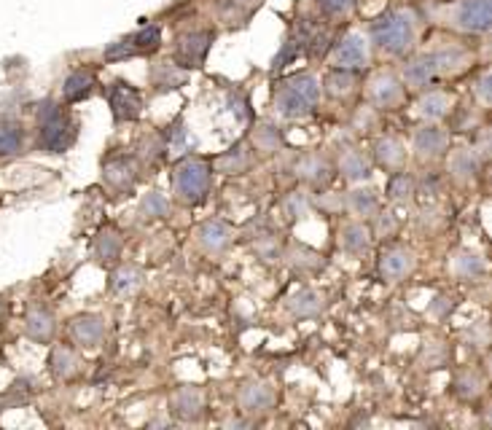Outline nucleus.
<instances>
[{
	"mask_svg": "<svg viewBox=\"0 0 492 430\" xmlns=\"http://www.w3.org/2000/svg\"><path fill=\"white\" fill-rule=\"evenodd\" d=\"M78 135V124L62 110L57 108L52 100L41 105L38 110V145L46 154H62L68 151Z\"/></svg>",
	"mask_w": 492,
	"mask_h": 430,
	"instance_id": "f257e3e1",
	"label": "nucleus"
},
{
	"mask_svg": "<svg viewBox=\"0 0 492 430\" xmlns=\"http://www.w3.org/2000/svg\"><path fill=\"white\" fill-rule=\"evenodd\" d=\"M320 97V81L315 76H296L291 81H285L277 92V110L288 119H299L304 113H310L315 108Z\"/></svg>",
	"mask_w": 492,
	"mask_h": 430,
	"instance_id": "f03ea898",
	"label": "nucleus"
},
{
	"mask_svg": "<svg viewBox=\"0 0 492 430\" xmlns=\"http://www.w3.org/2000/svg\"><path fill=\"white\" fill-rule=\"evenodd\" d=\"M210 164L202 159H186L180 162L175 170V194L180 202L186 205H196L208 196L210 191Z\"/></svg>",
	"mask_w": 492,
	"mask_h": 430,
	"instance_id": "7ed1b4c3",
	"label": "nucleus"
},
{
	"mask_svg": "<svg viewBox=\"0 0 492 430\" xmlns=\"http://www.w3.org/2000/svg\"><path fill=\"white\" fill-rule=\"evenodd\" d=\"M371 38L379 49H385L390 54H401L412 43V22L406 19V14L390 11V14H385L371 24Z\"/></svg>",
	"mask_w": 492,
	"mask_h": 430,
	"instance_id": "20e7f679",
	"label": "nucleus"
},
{
	"mask_svg": "<svg viewBox=\"0 0 492 430\" xmlns=\"http://www.w3.org/2000/svg\"><path fill=\"white\" fill-rule=\"evenodd\" d=\"M212 46V33H191L178 41L175 62L180 68H202L205 57Z\"/></svg>",
	"mask_w": 492,
	"mask_h": 430,
	"instance_id": "39448f33",
	"label": "nucleus"
},
{
	"mask_svg": "<svg viewBox=\"0 0 492 430\" xmlns=\"http://www.w3.org/2000/svg\"><path fill=\"white\" fill-rule=\"evenodd\" d=\"M460 52H441V54H430V57H420V59H414L409 68H406V81L414 86H425L430 84L436 76H439L441 70H447L452 65V57Z\"/></svg>",
	"mask_w": 492,
	"mask_h": 430,
	"instance_id": "423d86ee",
	"label": "nucleus"
},
{
	"mask_svg": "<svg viewBox=\"0 0 492 430\" xmlns=\"http://www.w3.org/2000/svg\"><path fill=\"white\" fill-rule=\"evenodd\" d=\"M108 100H110V110H113L116 121H135L140 116L143 100L138 89H132L129 84H122V81L113 84L108 92Z\"/></svg>",
	"mask_w": 492,
	"mask_h": 430,
	"instance_id": "0eeeda50",
	"label": "nucleus"
},
{
	"mask_svg": "<svg viewBox=\"0 0 492 430\" xmlns=\"http://www.w3.org/2000/svg\"><path fill=\"white\" fill-rule=\"evenodd\" d=\"M369 59V52H366V38L361 33H350L345 35L334 49V62L336 68L342 70H355L361 65H366Z\"/></svg>",
	"mask_w": 492,
	"mask_h": 430,
	"instance_id": "6e6552de",
	"label": "nucleus"
},
{
	"mask_svg": "<svg viewBox=\"0 0 492 430\" xmlns=\"http://www.w3.org/2000/svg\"><path fill=\"white\" fill-rule=\"evenodd\" d=\"M457 22L471 33H487L492 24L490 0H463L457 8Z\"/></svg>",
	"mask_w": 492,
	"mask_h": 430,
	"instance_id": "1a4fd4ad",
	"label": "nucleus"
},
{
	"mask_svg": "<svg viewBox=\"0 0 492 430\" xmlns=\"http://www.w3.org/2000/svg\"><path fill=\"white\" fill-rule=\"evenodd\" d=\"M71 336L81 347H97L106 336V323L97 315H78L71 323Z\"/></svg>",
	"mask_w": 492,
	"mask_h": 430,
	"instance_id": "9d476101",
	"label": "nucleus"
},
{
	"mask_svg": "<svg viewBox=\"0 0 492 430\" xmlns=\"http://www.w3.org/2000/svg\"><path fill=\"white\" fill-rule=\"evenodd\" d=\"M414 269V256L404 250V248H396V250H387L382 261H379V275L396 282V280H404L409 272Z\"/></svg>",
	"mask_w": 492,
	"mask_h": 430,
	"instance_id": "9b49d317",
	"label": "nucleus"
},
{
	"mask_svg": "<svg viewBox=\"0 0 492 430\" xmlns=\"http://www.w3.org/2000/svg\"><path fill=\"white\" fill-rule=\"evenodd\" d=\"M414 151L420 159H436L447 151V135L436 127H425L414 135Z\"/></svg>",
	"mask_w": 492,
	"mask_h": 430,
	"instance_id": "f8f14e48",
	"label": "nucleus"
},
{
	"mask_svg": "<svg viewBox=\"0 0 492 430\" xmlns=\"http://www.w3.org/2000/svg\"><path fill=\"white\" fill-rule=\"evenodd\" d=\"M401 94H404V89H401V84L393 76H382L371 86V100H374L377 108H393V105H398L401 103Z\"/></svg>",
	"mask_w": 492,
	"mask_h": 430,
	"instance_id": "ddd939ff",
	"label": "nucleus"
},
{
	"mask_svg": "<svg viewBox=\"0 0 492 430\" xmlns=\"http://www.w3.org/2000/svg\"><path fill=\"white\" fill-rule=\"evenodd\" d=\"M94 86V73L92 70H75L65 78V86H62V94L68 103H81L87 100L89 92Z\"/></svg>",
	"mask_w": 492,
	"mask_h": 430,
	"instance_id": "4468645a",
	"label": "nucleus"
},
{
	"mask_svg": "<svg viewBox=\"0 0 492 430\" xmlns=\"http://www.w3.org/2000/svg\"><path fill=\"white\" fill-rule=\"evenodd\" d=\"M103 175H106L108 183L119 191L132 189V183H135V167H132V162H126V159H113V162H108Z\"/></svg>",
	"mask_w": 492,
	"mask_h": 430,
	"instance_id": "2eb2a0df",
	"label": "nucleus"
},
{
	"mask_svg": "<svg viewBox=\"0 0 492 430\" xmlns=\"http://www.w3.org/2000/svg\"><path fill=\"white\" fill-rule=\"evenodd\" d=\"M243 406H245L247 412H266L272 403H275V393H272V387L269 385H247L245 390H243Z\"/></svg>",
	"mask_w": 492,
	"mask_h": 430,
	"instance_id": "dca6fc26",
	"label": "nucleus"
},
{
	"mask_svg": "<svg viewBox=\"0 0 492 430\" xmlns=\"http://www.w3.org/2000/svg\"><path fill=\"white\" fill-rule=\"evenodd\" d=\"M24 145V129L17 121H0V156H14Z\"/></svg>",
	"mask_w": 492,
	"mask_h": 430,
	"instance_id": "f3484780",
	"label": "nucleus"
},
{
	"mask_svg": "<svg viewBox=\"0 0 492 430\" xmlns=\"http://www.w3.org/2000/svg\"><path fill=\"white\" fill-rule=\"evenodd\" d=\"M27 334L36 339V342H49L54 334V317L46 307H36V310L27 315Z\"/></svg>",
	"mask_w": 492,
	"mask_h": 430,
	"instance_id": "a211bd4d",
	"label": "nucleus"
},
{
	"mask_svg": "<svg viewBox=\"0 0 492 430\" xmlns=\"http://www.w3.org/2000/svg\"><path fill=\"white\" fill-rule=\"evenodd\" d=\"M229 237H231V231H229V226L221 224V221H208V224L199 229V240H202V245H205L208 250H212V253H221L229 245Z\"/></svg>",
	"mask_w": 492,
	"mask_h": 430,
	"instance_id": "6ab92c4d",
	"label": "nucleus"
},
{
	"mask_svg": "<svg viewBox=\"0 0 492 430\" xmlns=\"http://www.w3.org/2000/svg\"><path fill=\"white\" fill-rule=\"evenodd\" d=\"M173 409H175L178 417L183 420H194L199 417V409H202V396L199 390H191V387H183L173 396Z\"/></svg>",
	"mask_w": 492,
	"mask_h": 430,
	"instance_id": "aec40b11",
	"label": "nucleus"
},
{
	"mask_svg": "<svg viewBox=\"0 0 492 430\" xmlns=\"http://www.w3.org/2000/svg\"><path fill=\"white\" fill-rule=\"evenodd\" d=\"M342 245H345V250H350L355 256H361V253H366L371 248V234L366 226L361 224H350L345 231H342Z\"/></svg>",
	"mask_w": 492,
	"mask_h": 430,
	"instance_id": "412c9836",
	"label": "nucleus"
},
{
	"mask_svg": "<svg viewBox=\"0 0 492 430\" xmlns=\"http://www.w3.org/2000/svg\"><path fill=\"white\" fill-rule=\"evenodd\" d=\"M291 310L296 312L299 317H312V315H317V312L323 310V296L317 291L304 288V291H299L291 299Z\"/></svg>",
	"mask_w": 492,
	"mask_h": 430,
	"instance_id": "4be33fe9",
	"label": "nucleus"
},
{
	"mask_svg": "<svg viewBox=\"0 0 492 430\" xmlns=\"http://www.w3.org/2000/svg\"><path fill=\"white\" fill-rule=\"evenodd\" d=\"M374 151H377V162H379L382 167H387V170H390V167H398V164L404 162V156H406L404 154V145H401V143H398L396 138L379 140Z\"/></svg>",
	"mask_w": 492,
	"mask_h": 430,
	"instance_id": "5701e85b",
	"label": "nucleus"
},
{
	"mask_svg": "<svg viewBox=\"0 0 492 430\" xmlns=\"http://www.w3.org/2000/svg\"><path fill=\"white\" fill-rule=\"evenodd\" d=\"M342 172H345V178H350V180H366L371 175V167H369V162L363 159V154H358V151H345V156H342Z\"/></svg>",
	"mask_w": 492,
	"mask_h": 430,
	"instance_id": "b1692460",
	"label": "nucleus"
},
{
	"mask_svg": "<svg viewBox=\"0 0 492 430\" xmlns=\"http://www.w3.org/2000/svg\"><path fill=\"white\" fill-rule=\"evenodd\" d=\"M143 282V272L138 269V266H122L116 275H113V291L122 293V296H126V293L138 291Z\"/></svg>",
	"mask_w": 492,
	"mask_h": 430,
	"instance_id": "393cba45",
	"label": "nucleus"
},
{
	"mask_svg": "<svg viewBox=\"0 0 492 430\" xmlns=\"http://www.w3.org/2000/svg\"><path fill=\"white\" fill-rule=\"evenodd\" d=\"M52 371L57 377H71L73 371H75V366H78V358H75V352H73L71 347H54L52 352Z\"/></svg>",
	"mask_w": 492,
	"mask_h": 430,
	"instance_id": "a878e982",
	"label": "nucleus"
},
{
	"mask_svg": "<svg viewBox=\"0 0 492 430\" xmlns=\"http://www.w3.org/2000/svg\"><path fill=\"white\" fill-rule=\"evenodd\" d=\"M94 253H97V258H100L103 264H113V261L119 258V253H122V240H119L113 231H103V234L97 237Z\"/></svg>",
	"mask_w": 492,
	"mask_h": 430,
	"instance_id": "bb28decb",
	"label": "nucleus"
},
{
	"mask_svg": "<svg viewBox=\"0 0 492 430\" xmlns=\"http://www.w3.org/2000/svg\"><path fill=\"white\" fill-rule=\"evenodd\" d=\"M129 41L135 46V54L154 52V49H159V43H161V30H159L157 24H151V27H143L135 35H129Z\"/></svg>",
	"mask_w": 492,
	"mask_h": 430,
	"instance_id": "cd10ccee",
	"label": "nucleus"
},
{
	"mask_svg": "<svg viewBox=\"0 0 492 430\" xmlns=\"http://www.w3.org/2000/svg\"><path fill=\"white\" fill-rule=\"evenodd\" d=\"M476 172H479V162H476V156L471 151H457L452 156V175L455 178L471 180V178H476Z\"/></svg>",
	"mask_w": 492,
	"mask_h": 430,
	"instance_id": "c85d7f7f",
	"label": "nucleus"
},
{
	"mask_svg": "<svg viewBox=\"0 0 492 430\" xmlns=\"http://www.w3.org/2000/svg\"><path fill=\"white\" fill-rule=\"evenodd\" d=\"M447 110H449V100L441 94V92H430L428 97H422L420 103V113L425 119H444L447 116Z\"/></svg>",
	"mask_w": 492,
	"mask_h": 430,
	"instance_id": "c756f323",
	"label": "nucleus"
},
{
	"mask_svg": "<svg viewBox=\"0 0 492 430\" xmlns=\"http://www.w3.org/2000/svg\"><path fill=\"white\" fill-rule=\"evenodd\" d=\"M215 167L221 172H229V175H234V172H243L247 170V156L245 151L237 145V148H231V151H226V154L221 156L218 162H215Z\"/></svg>",
	"mask_w": 492,
	"mask_h": 430,
	"instance_id": "7c9ffc66",
	"label": "nucleus"
},
{
	"mask_svg": "<svg viewBox=\"0 0 492 430\" xmlns=\"http://www.w3.org/2000/svg\"><path fill=\"white\" fill-rule=\"evenodd\" d=\"M455 269L460 277H482L484 275V261L479 256H474V253H463V256L455 261Z\"/></svg>",
	"mask_w": 492,
	"mask_h": 430,
	"instance_id": "2f4dec72",
	"label": "nucleus"
},
{
	"mask_svg": "<svg viewBox=\"0 0 492 430\" xmlns=\"http://www.w3.org/2000/svg\"><path fill=\"white\" fill-rule=\"evenodd\" d=\"M350 202H352V210H355L358 215H363V218L377 213V196H374V191H369V189L352 191Z\"/></svg>",
	"mask_w": 492,
	"mask_h": 430,
	"instance_id": "473e14b6",
	"label": "nucleus"
},
{
	"mask_svg": "<svg viewBox=\"0 0 492 430\" xmlns=\"http://www.w3.org/2000/svg\"><path fill=\"white\" fill-rule=\"evenodd\" d=\"M167 210H170V202L159 191H151L140 205V213L145 218H161V215H167Z\"/></svg>",
	"mask_w": 492,
	"mask_h": 430,
	"instance_id": "72a5a7b5",
	"label": "nucleus"
},
{
	"mask_svg": "<svg viewBox=\"0 0 492 430\" xmlns=\"http://www.w3.org/2000/svg\"><path fill=\"white\" fill-rule=\"evenodd\" d=\"M352 73L350 70H342V68H336L328 78H326V86H328V92L334 94V97H339V94H347L350 92V86H352Z\"/></svg>",
	"mask_w": 492,
	"mask_h": 430,
	"instance_id": "f704fd0d",
	"label": "nucleus"
},
{
	"mask_svg": "<svg viewBox=\"0 0 492 430\" xmlns=\"http://www.w3.org/2000/svg\"><path fill=\"white\" fill-rule=\"evenodd\" d=\"M186 81V73H175V65H159V73L154 76V84L159 89H175Z\"/></svg>",
	"mask_w": 492,
	"mask_h": 430,
	"instance_id": "c9c22d12",
	"label": "nucleus"
},
{
	"mask_svg": "<svg viewBox=\"0 0 492 430\" xmlns=\"http://www.w3.org/2000/svg\"><path fill=\"white\" fill-rule=\"evenodd\" d=\"M387 194H390L393 199H398V202H406V199L414 194V183H412V178H406V175H396V178L390 180V186H387Z\"/></svg>",
	"mask_w": 492,
	"mask_h": 430,
	"instance_id": "e433bc0d",
	"label": "nucleus"
},
{
	"mask_svg": "<svg viewBox=\"0 0 492 430\" xmlns=\"http://www.w3.org/2000/svg\"><path fill=\"white\" fill-rule=\"evenodd\" d=\"M256 145L261 148V151H277V145H280V132L275 129V127H261L259 132H256Z\"/></svg>",
	"mask_w": 492,
	"mask_h": 430,
	"instance_id": "4c0bfd02",
	"label": "nucleus"
},
{
	"mask_svg": "<svg viewBox=\"0 0 492 430\" xmlns=\"http://www.w3.org/2000/svg\"><path fill=\"white\" fill-rule=\"evenodd\" d=\"M299 172L304 178H310V180H323L328 167H326V162H320L317 156H310V159H304L299 164Z\"/></svg>",
	"mask_w": 492,
	"mask_h": 430,
	"instance_id": "58836bf2",
	"label": "nucleus"
},
{
	"mask_svg": "<svg viewBox=\"0 0 492 430\" xmlns=\"http://www.w3.org/2000/svg\"><path fill=\"white\" fill-rule=\"evenodd\" d=\"M126 57H135V46L129 38H122L106 49V59H126Z\"/></svg>",
	"mask_w": 492,
	"mask_h": 430,
	"instance_id": "ea45409f",
	"label": "nucleus"
},
{
	"mask_svg": "<svg viewBox=\"0 0 492 430\" xmlns=\"http://www.w3.org/2000/svg\"><path fill=\"white\" fill-rule=\"evenodd\" d=\"M183 148H186V129L178 121L175 127H173V132H170V151L173 154H183Z\"/></svg>",
	"mask_w": 492,
	"mask_h": 430,
	"instance_id": "a19ab883",
	"label": "nucleus"
},
{
	"mask_svg": "<svg viewBox=\"0 0 492 430\" xmlns=\"http://www.w3.org/2000/svg\"><path fill=\"white\" fill-rule=\"evenodd\" d=\"M320 6L328 14H347L352 6H355V0H320Z\"/></svg>",
	"mask_w": 492,
	"mask_h": 430,
	"instance_id": "79ce46f5",
	"label": "nucleus"
},
{
	"mask_svg": "<svg viewBox=\"0 0 492 430\" xmlns=\"http://www.w3.org/2000/svg\"><path fill=\"white\" fill-rule=\"evenodd\" d=\"M385 218H379V231H393L396 229V221H393V215L390 213H382Z\"/></svg>",
	"mask_w": 492,
	"mask_h": 430,
	"instance_id": "37998d69",
	"label": "nucleus"
}]
</instances>
